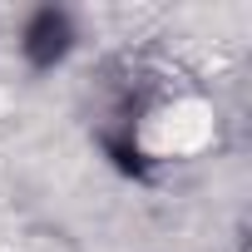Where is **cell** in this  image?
I'll return each mask as SVG.
<instances>
[{"instance_id":"cell-1","label":"cell","mask_w":252,"mask_h":252,"mask_svg":"<svg viewBox=\"0 0 252 252\" xmlns=\"http://www.w3.org/2000/svg\"><path fill=\"white\" fill-rule=\"evenodd\" d=\"M69 40H74V30H69V15H64V10H40V15H30V25H25V55H30V64H40V69H50L55 60H64Z\"/></svg>"}]
</instances>
